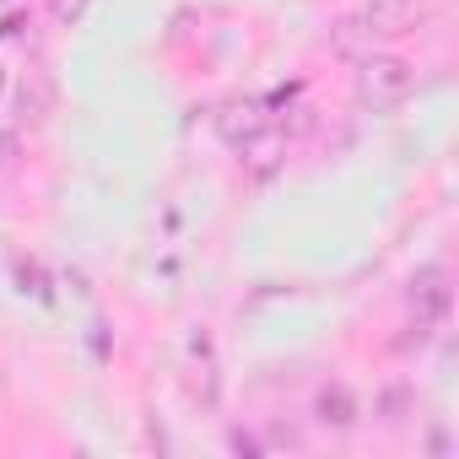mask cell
<instances>
[{"label": "cell", "mask_w": 459, "mask_h": 459, "mask_svg": "<svg viewBox=\"0 0 459 459\" xmlns=\"http://www.w3.org/2000/svg\"><path fill=\"white\" fill-rule=\"evenodd\" d=\"M216 130H221L227 146H244L255 130H265V114H260V103H227L216 114Z\"/></svg>", "instance_id": "277c9868"}, {"label": "cell", "mask_w": 459, "mask_h": 459, "mask_svg": "<svg viewBox=\"0 0 459 459\" xmlns=\"http://www.w3.org/2000/svg\"><path fill=\"white\" fill-rule=\"evenodd\" d=\"M0 87H6V71H0Z\"/></svg>", "instance_id": "4fadbf2b"}, {"label": "cell", "mask_w": 459, "mask_h": 459, "mask_svg": "<svg viewBox=\"0 0 459 459\" xmlns=\"http://www.w3.org/2000/svg\"><path fill=\"white\" fill-rule=\"evenodd\" d=\"M17 287H22L28 298H39V303H55V287H49V271H44L39 260H17Z\"/></svg>", "instance_id": "52a82bcc"}, {"label": "cell", "mask_w": 459, "mask_h": 459, "mask_svg": "<svg viewBox=\"0 0 459 459\" xmlns=\"http://www.w3.org/2000/svg\"><path fill=\"white\" fill-rule=\"evenodd\" d=\"M44 103H49V92H44V87H22V98H17L22 119H39V114H44Z\"/></svg>", "instance_id": "ba28073f"}, {"label": "cell", "mask_w": 459, "mask_h": 459, "mask_svg": "<svg viewBox=\"0 0 459 459\" xmlns=\"http://www.w3.org/2000/svg\"><path fill=\"white\" fill-rule=\"evenodd\" d=\"M92 351H98V357H108V330H103V325L92 330Z\"/></svg>", "instance_id": "8fae6325"}, {"label": "cell", "mask_w": 459, "mask_h": 459, "mask_svg": "<svg viewBox=\"0 0 459 459\" xmlns=\"http://www.w3.org/2000/svg\"><path fill=\"white\" fill-rule=\"evenodd\" d=\"M384 411H389V421H400V411H405V389H389V394H384Z\"/></svg>", "instance_id": "9c48e42d"}, {"label": "cell", "mask_w": 459, "mask_h": 459, "mask_svg": "<svg viewBox=\"0 0 459 459\" xmlns=\"http://www.w3.org/2000/svg\"><path fill=\"white\" fill-rule=\"evenodd\" d=\"M238 152H244L249 173H260V178H265V173H276V168H281V152H287V141H281V135H271V130H255V135H249Z\"/></svg>", "instance_id": "5b68a950"}, {"label": "cell", "mask_w": 459, "mask_h": 459, "mask_svg": "<svg viewBox=\"0 0 459 459\" xmlns=\"http://www.w3.org/2000/svg\"><path fill=\"white\" fill-rule=\"evenodd\" d=\"M411 308H416V319H427V325L448 314V276H443L437 265H427V271L411 276Z\"/></svg>", "instance_id": "3957f363"}, {"label": "cell", "mask_w": 459, "mask_h": 459, "mask_svg": "<svg viewBox=\"0 0 459 459\" xmlns=\"http://www.w3.org/2000/svg\"><path fill=\"white\" fill-rule=\"evenodd\" d=\"M411 87H416V71H411L400 55H373V60L357 71V92H362V103H373V108L405 103Z\"/></svg>", "instance_id": "6da1fadb"}, {"label": "cell", "mask_w": 459, "mask_h": 459, "mask_svg": "<svg viewBox=\"0 0 459 459\" xmlns=\"http://www.w3.org/2000/svg\"><path fill=\"white\" fill-rule=\"evenodd\" d=\"M17 157V135H6V130H0V168H6Z\"/></svg>", "instance_id": "30bf717a"}, {"label": "cell", "mask_w": 459, "mask_h": 459, "mask_svg": "<svg viewBox=\"0 0 459 459\" xmlns=\"http://www.w3.org/2000/svg\"><path fill=\"white\" fill-rule=\"evenodd\" d=\"M314 411H319V421H325V427H351V421H357V400H351V389H341V384L319 389Z\"/></svg>", "instance_id": "8992f818"}, {"label": "cell", "mask_w": 459, "mask_h": 459, "mask_svg": "<svg viewBox=\"0 0 459 459\" xmlns=\"http://www.w3.org/2000/svg\"><path fill=\"white\" fill-rule=\"evenodd\" d=\"M421 17V0H368V12H362V28L368 33H384V39H400L411 33Z\"/></svg>", "instance_id": "7a4b0ae2"}, {"label": "cell", "mask_w": 459, "mask_h": 459, "mask_svg": "<svg viewBox=\"0 0 459 459\" xmlns=\"http://www.w3.org/2000/svg\"><path fill=\"white\" fill-rule=\"evenodd\" d=\"M17 28H22V17H6L0 22V39H17Z\"/></svg>", "instance_id": "7c38bea8"}]
</instances>
